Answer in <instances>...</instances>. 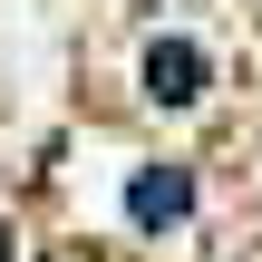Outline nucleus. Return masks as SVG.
Instances as JSON below:
<instances>
[{
    "label": "nucleus",
    "instance_id": "nucleus-2",
    "mask_svg": "<svg viewBox=\"0 0 262 262\" xmlns=\"http://www.w3.org/2000/svg\"><path fill=\"white\" fill-rule=\"evenodd\" d=\"M185 204H194V175H185V165H156V175H136V194H126V214H136L146 233H156V224H175Z\"/></svg>",
    "mask_w": 262,
    "mask_h": 262
},
{
    "label": "nucleus",
    "instance_id": "nucleus-1",
    "mask_svg": "<svg viewBox=\"0 0 262 262\" xmlns=\"http://www.w3.org/2000/svg\"><path fill=\"white\" fill-rule=\"evenodd\" d=\"M146 88H156L165 107H185V97L204 88V49H194V39H156V58H146Z\"/></svg>",
    "mask_w": 262,
    "mask_h": 262
}]
</instances>
